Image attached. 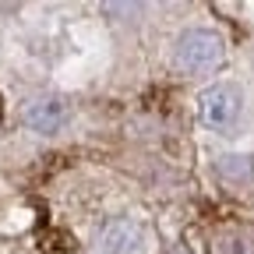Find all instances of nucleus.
Masks as SVG:
<instances>
[{
  "instance_id": "f03ea898",
  "label": "nucleus",
  "mask_w": 254,
  "mask_h": 254,
  "mask_svg": "<svg viewBox=\"0 0 254 254\" xmlns=\"http://www.w3.org/2000/svg\"><path fill=\"white\" fill-rule=\"evenodd\" d=\"M240 113H244V95H240V88L233 81L208 85L198 95V120L208 127V131H219V134L233 131Z\"/></svg>"
},
{
  "instance_id": "20e7f679",
  "label": "nucleus",
  "mask_w": 254,
  "mask_h": 254,
  "mask_svg": "<svg viewBox=\"0 0 254 254\" xmlns=\"http://www.w3.org/2000/svg\"><path fill=\"white\" fill-rule=\"evenodd\" d=\"M103 254H152V230L141 219H110L99 233Z\"/></svg>"
},
{
  "instance_id": "f257e3e1",
  "label": "nucleus",
  "mask_w": 254,
  "mask_h": 254,
  "mask_svg": "<svg viewBox=\"0 0 254 254\" xmlns=\"http://www.w3.org/2000/svg\"><path fill=\"white\" fill-rule=\"evenodd\" d=\"M226 57V39L215 28H184L173 39V67L180 74H208Z\"/></svg>"
},
{
  "instance_id": "7ed1b4c3",
  "label": "nucleus",
  "mask_w": 254,
  "mask_h": 254,
  "mask_svg": "<svg viewBox=\"0 0 254 254\" xmlns=\"http://www.w3.org/2000/svg\"><path fill=\"white\" fill-rule=\"evenodd\" d=\"M71 124V103L60 95H36L21 106V127L39 138H53Z\"/></svg>"
},
{
  "instance_id": "39448f33",
  "label": "nucleus",
  "mask_w": 254,
  "mask_h": 254,
  "mask_svg": "<svg viewBox=\"0 0 254 254\" xmlns=\"http://www.w3.org/2000/svg\"><path fill=\"white\" fill-rule=\"evenodd\" d=\"M222 254H254V240H247V237H230L226 244H222Z\"/></svg>"
},
{
  "instance_id": "423d86ee",
  "label": "nucleus",
  "mask_w": 254,
  "mask_h": 254,
  "mask_svg": "<svg viewBox=\"0 0 254 254\" xmlns=\"http://www.w3.org/2000/svg\"><path fill=\"white\" fill-rule=\"evenodd\" d=\"M166 254H187V251H184V247H173V251H166Z\"/></svg>"
}]
</instances>
